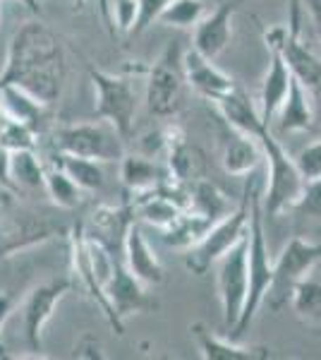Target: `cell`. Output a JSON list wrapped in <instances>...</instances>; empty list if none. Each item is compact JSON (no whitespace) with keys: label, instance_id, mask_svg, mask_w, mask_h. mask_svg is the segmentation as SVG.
I'll return each instance as SVG.
<instances>
[{"label":"cell","instance_id":"obj_1","mask_svg":"<svg viewBox=\"0 0 321 360\" xmlns=\"http://www.w3.org/2000/svg\"><path fill=\"white\" fill-rule=\"evenodd\" d=\"M67 77L60 39L41 22H29L15 32L8 46L0 84H17L44 103L58 101Z\"/></svg>","mask_w":321,"mask_h":360},{"label":"cell","instance_id":"obj_2","mask_svg":"<svg viewBox=\"0 0 321 360\" xmlns=\"http://www.w3.org/2000/svg\"><path fill=\"white\" fill-rule=\"evenodd\" d=\"M249 248H247V300H244L242 315L237 324L230 329V339L237 341L247 332L249 324L261 305H264V295L271 286L273 278V262L268 257V245L264 236V209H261V195L256 193V183L249 178Z\"/></svg>","mask_w":321,"mask_h":360},{"label":"cell","instance_id":"obj_3","mask_svg":"<svg viewBox=\"0 0 321 360\" xmlns=\"http://www.w3.org/2000/svg\"><path fill=\"white\" fill-rule=\"evenodd\" d=\"M256 142L261 144V154L266 159V193L261 209L266 217H276L285 209H295L305 190V176L300 173L295 159L283 149V144L273 137L271 127H266Z\"/></svg>","mask_w":321,"mask_h":360},{"label":"cell","instance_id":"obj_4","mask_svg":"<svg viewBox=\"0 0 321 360\" xmlns=\"http://www.w3.org/2000/svg\"><path fill=\"white\" fill-rule=\"evenodd\" d=\"M247 229H249V188L244 190V197L240 205H237V209H230L225 217L214 221L211 229L204 233V238L197 245L185 250V266H188L192 274L204 276L228 250L235 248L247 236Z\"/></svg>","mask_w":321,"mask_h":360},{"label":"cell","instance_id":"obj_5","mask_svg":"<svg viewBox=\"0 0 321 360\" xmlns=\"http://www.w3.org/2000/svg\"><path fill=\"white\" fill-rule=\"evenodd\" d=\"M321 262V243H309L302 238H290L283 252L273 262V278L271 286L264 295V305L271 312H281L290 305L295 286L309 271Z\"/></svg>","mask_w":321,"mask_h":360},{"label":"cell","instance_id":"obj_6","mask_svg":"<svg viewBox=\"0 0 321 360\" xmlns=\"http://www.w3.org/2000/svg\"><path fill=\"white\" fill-rule=\"evenodd\" d=\"M91 84L96 91L94 115L106 120L120 132L122 139L132 137L134 113H137V91L127 75H110L94 65H86Z\"/></svg>","mask_w":321,"mask_h":360},{"label":"cell","instance_id":"obj_7","mask_svg":"<svg viewBox=\"0 0 321 360\" xmlns=\"http://www.w3.org/2000/svg\"><path fill=\"white\" fill-rule=\"evenodd\" d=\"M125 139L113 125L101 120V123H77L65 125L55 132V149L63 154L84 156L94 161H115L122 159Z\"/></svg>","mask_w":321,"mask_h":360},{"label":"cell","instance_id":"obj_8","mask_svg":"<svg viewBox=\"0 0 321 360\" xmlns=\"http://www.w3.org/2000/svg\"><path fill=\"white\" fill-rule=\"evenodd\" d=\"M247 248H249V229L247 236L230 248L223 257L216 262V281H218V298L223 307V324L232 329L242 315L244 300H247Z\"/></svg>","mask_w":321,"mask_h":360},{"label":"cell","instance_id":"obj_9","mask_svg":"<svg viewBox=\"0 0 321 360\" xmlns=\"http://www.w3.org/2000/svg\"><path fill=\"white\" fill-rule=\"evenodd\" d=\"M307 17L302 0H290V17H288V34L281 46V56L288 65L290 75L305 89L312 91L321 82V58L302 39V20Z\"/></svg>","mask_w":321,"mask_h":360},{"label":"cell","instance_id":"obj_10","mask_svg":"<svg viewBox=\"0 0 321 360\" xmlns=\"http://www.w3.org/2000/svg\"><path fill=\"white\" fill-rule=\"evenodd\" d=\"M183 68L175 65L173 49L147 70V108L156 118H171L183 106Z\"/></svg>","mask_w":321,"mask_h":360},{"label":"cell","instance_id":"obj_11","mask_svg":"<svg viewBox=\"0 0 321 360\" xmlns=\"http://www.w3.org/2000/svg\"><path fill=\"white\" fill-rule=\"evenodd\" d=\"M70 288H72L70 278H58V281H48L32 288V293L27 295L25 310H22V322H25V336L32 351H41L44 327L51 322L58 303L65 298Z\"/></svg>","mask_w":321,"mask_h":360},{"label":"cell","instance_id":"obj_12","mask_svg":"<svg viewBox=\"0 0 321 360\" xmlns=\"http://www.w3.org/2000/svg\"><path fill=\"white\" fill-rule=\"evenodd\" d=\"M103 291H106L108 303L120 319H125L130 315H139V312H149L156 307V303L149 298L147 291H144V283L139 281V278L125 266V262H120L118 257H115L113 274H110V278L106 281Z\"/></svg>","mask_w":321,"mask_h":360},{"label":"cell","instance_id":"obj_13","mask_svg":"<svg viewBox=\"0 0 321 360\" xmlns=\"http://www.w3.org/2000/svg\"><path fill=\"white\" fill-rule=\"evenodd\" d=\"M240 0H223L214 13H207L195 27V51L204 58L216 60L230 46L232 39V15Z\"/></svg>","mask_w":321,"mask_h":360},{"label":"cell","instance_id":"obj_14","mask_svg":"<svg viewBox=\"0 0 321 360\" xmlns=\"http://www.w3.org/2000/svg\"><path fill=\"white\" fill-rule=\"evenodd\" d=\"M180 68H183L185 82H188L197 94H202L209 101H218L221 96L228 94V91L235 86V79L230 75H225L221 68L214 65V60L204 58L199 51L190 49L188 53L180 60Z\"/></svg>","mask_w":321,"mask_h":360},{"label":"cell","instance_id":"obj_15","mask_svg":"<svg viewBox=\"0 0 321 360\" xmlns=\"http://www.w3.org/2000/svg\"><path fill=\"white\" fill-rule=\"evenodd\" d=\"M216 108L223 115L225 125H230L232 130L244 132L249 137H259L266 130V123L261 120L259 103H254V98L242 89V86H232L228 94H223L218 101H214Z\"/></svg>","mask_w":321,"mask_h":360},{"label":"cell","instance_id":"obj_16","mask_svg":"<svg viewBox=\"0 0 321 360\" xmlns=\"http://www.w3.org/2000/svg\"><path fill=\"white\" fill-rule=\"evenodd\" d=\"M122 255H125V266L132 271L144 286H159L163 283V266L156 257L154 248L149 245V240L144 238L142 231L137 229V224H132L125 233V243H122Z\"/></svg>","mask_w":321,"mask_h":360},{"label":"cell","instance_id":"obj_17","mask_svg":"<svg viewBox=\"0 0 321 360\" xmlns=\"http://www.w3.org/2000/svg\"><path fill=\"white\" fill-rule=\"evenodd\" d=\"M261 159H264L261 144L254 137L225 125L223 139H221V166H223L225 173H230V176H249L261 164Z\"/></svg>","mask_w":321,"mask_h":360},{"label":"cell","instance_id":"obj_18","mask_svg":"<svg viewBox=\"0 0 321 360\" xmlns=\"http://www.w3.org/2000/svg\"><path fill=\"white\" fill-rule=\"evenodd\" d=\"M190 332L195 336L204 360H264L271 356L268 348L240 346L232 339H221V336H216L211 329L202 322L190 324Z\"/></svg>","mask_w":321,"mask_h":360},{"label":"cell","instance_id":"obj_19","mask_svg":"<svg viewBox=\"0 0 321 360\" xmlns=\"http://www.w3.org/2000/svg\"><path fill=\"white\" fill-rule=\"evenodd\" d=\"M271 56V63H268V72L261 82V91H259V113H261V120L271 127L273 123V115L281 108V103L285 101L288 96V89H290V75L288 65H285L281 51H268Z\"/></svg>","mask_w":321,"mask_h":360},{"label":"cell","instance_id":"obj_20","mask_svg":"<svg viewBox=\"0 0 321 360\" xmlns=\"http://www.w3.org/2000/svg\"><path fill=\"white\" fill-rule=\"evenodd\" d=\"M166 164H168V178L175 183L192 185L195 180L204 178V156L197 147L188 144L183 132L178 127H173V137L171 144L166 149Z\"/></svg>","mask_w":321,"mask_h":360},{"label":"cell","instance_id":"obj_21","mask_svg":"<svg viewBox=\"0 0 321 360\" xmlns=\"http://www.w3.org/2000/svg\"><path fill=\"white\" fill-rule=\"evenodd\" d=\"M168 178V171L144 154H122L120 159V183L127 193L142 195L156 190Z\"/></svg>","mask_w":321,"mask_h":360},{"label":"cell","instance_id":"obj_22","mask_svg":"<svg viewBox=\"0 0 321 360\" xmlns=\"http://www.w3.org/2000/svg\"><path fill=\"white\" fill-rule=\"evenodd\" d=\"M134 224V207L130 205H103L94 212V226L96 233H89L91 238H96L103 248H108L115 255V250L122 248L125 243L127 229Z\"/></svg>","mask_w":321,"mask_h":360},{"label":"cell","instance_id":"obj_23","mask_svg":"<svg viewBox=\"0 0 321 360\" xmlns=\"http://www.w3.org/2000/svg\"><path fill=\"white\" fill-rule=\"evenodd\" d=\"M278 130L281 132H305L314 123V111H312V101H309V89H305L297 79H290V89L285 101L281 103V108L273 115Z\"/></svg>","mask_w":321,"mask_h":360},{"label":"cell","instance_id":"obj_24","mask_svg":"<svg viewBox=\"0 0 321 360\" xmlns=\"http://www.w3.org/2000/svg\"><path fill=\"white\" fill-rule=\"evenodd\" d=\"M46 106L41 98L29 94L27 89L17 84H0V111L5 113V118L17 120V123L32 125L37 130L39 120L44 118Z\"/></svg>","mask_w":321,"mask_h":360},{"label":"cell","instance_id":"obj_25","mask_svg":"<svg viewBox=\"0 0 321 360\" xmlns=\"http://www.w3.org/2000/svg\"><path fill=\"white\" fill-rule=\"evenodd\" d=\"M211 224L214 221H209L202 214L192 212V209H185V212L163 231V243H166L168 248L188 250L202 240L204 233L211 229Z\"/></svg>","mask_w":321,"mask_h":360},{"label":"cell","instance_id":"obj_26","mask_svg":"<svg viewBox=\"0 0 321 360\" xmlns=\"http://www.w3.org/2000/svg\"><path fill=\"white\" fill-rule=\"evenodd\" d=\"M190 209L207 217L209 221H218L230 212V205H228V197L214 183L199 178L190 185Z\"/></svg>","mask_w":321,"mask_h":360},{"label":"cell","instance_id":"obj_27","mask_svg":"<svg viewBox=\"0 0 321 360\" xmlns=\"http://www.w3.org/2000/svg\"><path fill=\"white\" fill-rule=\"evenodd\" d=\"M10 178H13V183H15V190L44 188L46 168L39 161V156L34 149L10 152Z\"/></svg>","mask_w":321,"mask_h":360},{"label":"cell","instance_id":"obj_28","mask_svg":"<svg viewBox=\"0 0 321 360\" xmlns=\"http://www.w3.org/2000/svg\"><path fill=\"white\" fill-rule=\"evenodd\" d=\"M58 166L67 173L74 183L79 185L81 190H101L103 183H106V173H103L101 161L94 159H84V156H72V154H55Z\"/></svg>","mask_w":321,"mask_h":360},{"label":"cell","instance_id":"obj_29","mask_svg":"<svg viewBox=\"0 0 321 360\" xmlns=\"http://www.w3.org/2000/svg\"><path fill=\"white\" fill-rule=\"evenodd\" d=\"M290 307L295 315L307 324H319L321 327V283L314 278L305 276L295 286L293 298H290Z\"/></svg>","mask_w":321,"mask_h":360},{"label":"cell","instance_id":"obj_30","mask_svg":"<svg viewBox=\"0 0 321 360\" xmlns=\"http://www.w3.org/2000/svg\"><path fill=\"white\" fill-rule=\"evenodd\" d=\"M44 190L48 193L51 202H53L55 207H60V209H74V207H79L81 193H84V190H81L79 185L74 183V180L70 178L60 166L51 168V171H46Z\"/></svg>","mask_w":321,"mask_h":360},{"label":"cell","instance_id":"obj_31","mask_svg":"<svg viewBox=\"0 0 321 360\" xmlns=\"http://www.w3.org/2000/svg\"><path fill=\"white\" fill-rule=\"evenodd\" d=\"M204 15H207V8L202 0H171V5L161 13L159 22L175 29H195Z\"/></svg>","mask_w":321,"mask_h":360},{"label":"cell","instance_id":"obj_32","mask_svg":"<svg viewBox=\"0 0 321 360\" xmlns=\"http://www.w3.org/2000/svg\"><path fill=\"white\" fill-rule=\"evenodd\" d=\"M0 144H3L8 152H20V149H34L37 147V130L32 125L17 123L10 120L0 130Z\"/></svg>","mask_w":321,"mask_h":360},{"label":"cell","instance_id":"obj_33","mask_svg":"<svg viewBox=\"0 0 321 360\" xmlns=\"http://www.w3.org/2000/svg\"><path fill=\"white\" fill-rule=\"evenodd\" d=\"M113 32L132 34L139 22V0H110Z\"/></svg>","mask_w":321,"mask_h":360},{"label":"cell","instance_id":"obj_34","mask_svg":"<svg viewBox=\"0 0 321 360\" xmlns=\"http://www.w3.org/2000/svg\"><path fill=\"white\" fill-rule=\"evenodd\" d=\"M295 209L300 214H305V217L321 219V176L307 180L305 190H302V197L295 205Z\"/></svg>","mask_w":321,"mask_h":360},{"label":"cell","instance_id":"obj_35","mask_svg":"<svg viewBox=\"0 0 321 360\" xmlns=\"http://www.w3.org/2000/svg\"><path fill=\"white\" fill-rule=\"evenodd\" d=\"M295 164L300 168V173L305 180L319 178L321 176V139L307 144L305 149H300V154L295 156Z\"/></svg>","mask_w":321,"mask_h":360},{"label":"cell","instance_id":"obj_36","mask_svg":"<svg viewBox=\"0 0 321 360\" xmlns=\"http://www.w3.org/2000/svg\"><path fill=\"white\" fill-rule=\"evenodd\" d=\"M168 5H171V0H139V22L132 34L147 32L154 22H159L161 13L168 8Z\"/></svg>","mask_w":321,"mask_h":360},{"label":"cell","instance_id":"obj_37","mask_svg":"<svg viewBox=\"0 0 321 360\" xmlns=\"http://www.w3.org/2000/svg\"><path fill=\"white\" fill-rule=\"evenodd\" d=\"M302 5H305V13L309 17V22H312V29L321 44V0H302Z\"/></svg>","mask_w":321,"mask_h":360},{"label":"cell","instance_id":"obj_38","mask_svg":"<svg viewBox=\"0 0 321 360\" xmlns=\"http://www.w3.org/2000/svg\"><path fill=\"white\" fill-rule=\"evenodd\" d=\"M0 183H3L5 188L13 190V193H17L13 178H10V152L3 147V144H0Z\"/></svg>","mask_w":321,"mask_h":360},{"label":"cell","instance_id":"obj_39","mask_svg":"<svg viewBox=\"0 0 321 360\" xmlns=\"http://www.w3.org/2000/svg\"><path fill=\"white\" fill-rule=\"evenodd\" d=\"M15 310V298L10 293H0V329H3V324L8 322L10 312Z\"/></svg>","mask_w":321,"mask_h":360},{"label":"cell","instance_id":"obj_40","mask_svg":"<svg viewBox=\"0 0 321 360\" xmlns=\"http://www.w3.org/2000/svg\"><path fill=\"white\" fill-rule=\"evenodd\" d=\"M98 13H101V20H103V25H106L108 32L115 34L113 22H110V0H98Z\"/></svg>","mask_w":321,"mask_h":360},{"label":"cell","instance_id":"obj_41","mask_svg":"<svg viewBox=\"0 0 321 360\" xmlns=\"http://www.w3.org/2000/svg\"><path fill=\"white\" fill-rule=\"evenodd\" d=\"M22 5L29 10V13H34V15H41V5H39V0H20Z\"/></svg>","mask_w":321,"mask_h":360},{"label":"cell","instance_id":"obj_42","mask_svg":"<svg viewBox=\"0 0 321 360\" xmlns=\"http://www.w3.org/2000/svg\"><path fill=\"white\" fill-rule=\"evenodd\" d=\"M10 197H13V190L10 188H5L3 183H0V207H5L10 202Z\"/></svg>","mask_w":321,"mask_h":360},{"label":"cell","instance_id":"obj_43","mask_svg":"<svg viewBox=\"0 0 321 360\" xmlns=\"http://www.w3.org/2000/svg\"><path fill=\"white\" fill-rule=\"evenodd\" d=\"M312 94H317V96L321 98V82H319L317 86H314V89H312Z\"/></svg>","mask_w":321,"mask_h":360},{"label":"cell","instance_id":"obj_44","mask_svg":"<svg viewBox=\"0 0 321 360\" xmlns=\"http://www.w3.org/2000/svg\"><path fill=\"white\" fill-rule=\"evenodd\" d=\"M74 3H77V8H81V5H84L86 0H74Z\"/></svg>","mask_w":321,"mask_h":360}]
</instances>
